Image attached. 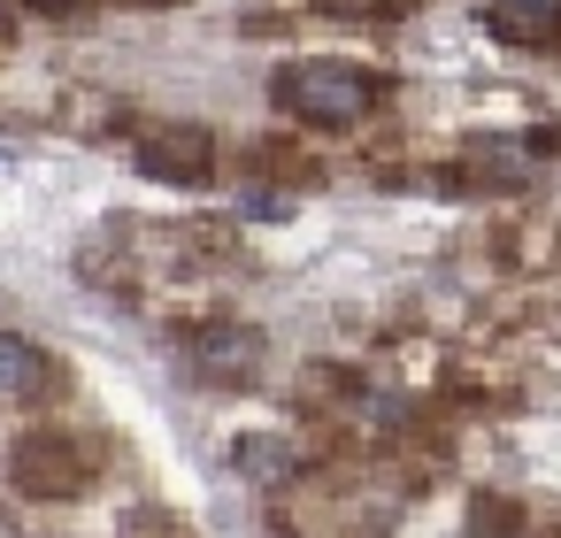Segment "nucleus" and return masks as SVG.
I'll list each match as a JSON object with an SVG mask.
<instances>
[{"label":"nucleus","mask_w":561,"mask_h":538,"mask_svg":"<svg viewBox=\"0 0 561 538\" xmlns=\"http://www.w3.org/2000/svg\"><path fill=\"white\" fill-rule=\"evenodd\" d=\"M270 101H277L293 124H308V131H346V124H362V116L385 101V78L316 55V62H285V70L270 78Z\"/></svg>","instance_id":"nucleus-1"},{"label":"nucleus","mask_w":561,"mask_h":538,"mask_svg":"<svg viewBox=\"0 0 561 538\" xmlns=\"http://www.w3.org/2000/svg\"><path fill=\"white\" fill-rule=\"evenodd\" d=\"M469 523H477V530H515L523 515H515L507 500H469Z\"/></svg>","instance_id":"nucleus-8"},{"label":"nucleus","mask_w":561,"mask_h":538,"mask_svg":"<svg viewBox=\"0 0 561 538\" xmlns=\"http://www.w3.org/2000/svg\"><path fill=\"white\" fill-rule=\"evenodd\" d=\"M139 178L154 185H208L216 178V131L208 124H162L139 139Z\"/></svg>","instance_id":"nucleus-4"},{"label":"nucleus","mask_w":561,"mask_h":538,"mask_svg":"<svg viewBox=\"0 0 561 538\" xmlns=\"http://www.w3.org/2000/svg\"><path fill=\"white\" fill-rule=\"evenodd\" d=\"M231 469H239L247 484L277 492V484H293V477H300V446H293L285 431H247V438L231 446Z\"/></svg>","instance_id":"nucleus-7"},{"label":"nucleus","mask_w":561,"mask_h":538,"mask_svg":"<svg viewBox=\"0 0 561 538\" xmlns=\"http://www.w3.org/2000/svg\"><path fill=\"white\" fill-rule=\"evenodd\" d=\"M0 530H9V515H0Z\"/></svg>","instance_id":"nucleus-10"},{"label":"nucleus","mask_w":561,"mask_h":538,"mask_svg":"<svg viewBox=\"0 0 561 538\" xmlns=\"http://www.w3.org/2000/svg\"><path fill=\"white\" fill-rule=\"evenodd\" d=\"M484 32L523 55L561 47V0H484Z\"/></svg>","instance_id":"nucleus-6"},{"label":"nucleus","mask_w":561,"mask_h":538,"mask_svg":"<svg viewBox=\"0 0 561 538\" xmlns=\"http://www.w3.org/2000/svg\"><path fill=\"white\" fill-rule=\"evenodd\" d=\"M178 354H185V369L201 377V385H254V369H262V331H247V323H208V331H185L178 339Z\"/></svg>","instance_id":"nucleus-3"},{"label":"nucleus","mask_w":561,"mask_h":538,"mask_svg":"<svg viewBox=\"0 0 561 538\" xmlns=\"http://www.w3.org/2000/svg\"><path fill=\"white\" fill-rule=\"evenodd\" d=\"M101 461H108L101 438L62 431V423H39V431H24V438L9 446V484H16L24 500H78Z\"/></svg>","instance_id":"nucleus-2"},{"label":"nucleus","mask_w":561,"mask_h":538,"mask_svg":"<svg viewBox=\"0 0 561 538\" xmlns=\"http://www.w3.org/2000/svg\"><path fill=\"white\" fill-rule=\"evenodd\" d=\"M16 32V9H9V0H0V39H9Z\"/></svg>","instance_id":"nucleus-9"},{"label":"nucleus","mask_w":561,"mask_h":538,"mask_svg":"<svg viewBox=\"0 0 561 538\" xmlns=\"http://www.w3.org/2000/svg\"><path fill=\"white\" fill-rule=\"evenodd\" d=\"M70 377H62V362L39 346V339H16V331H0V408H39V400H55Z\"/></svg>","instance_id":"nucleus-5"}]
</instances>
